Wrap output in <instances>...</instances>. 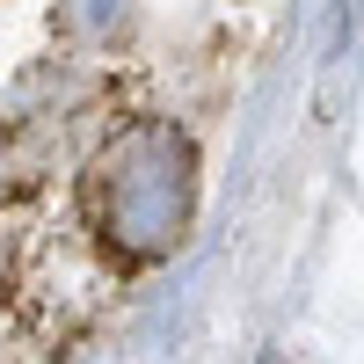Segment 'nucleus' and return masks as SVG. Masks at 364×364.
Masks as SVG:
<instances>
[{
	"instance_id": "1",
	"label": "nucleus",
	"mask_w": 364,
	"mask_h": 364,
	"mask_svg": "<svg viewBox=\"0 0 364 364\" xmlns=\"http://www.w3.org/2000/svg\"><path fill=\"white\" fill-rule=\"evenodd\" d=\"M190 204H197V154L190 139L161 117H139L124 124L95 175H87V211H95V233L109 240L124 262H154L168 255L182 226H190Z\"/></svg>"
},
{
	"instance_id": "2",
	"label": "nucleus",
	"mask_w": 364,
	"mask_h": 364,
	"mask_svg": "<svg viewBox=\"0 0 364 364\" xmlns=\"http://www.w3.org/2000/svg\"><path fill=\"white\" fill-rule=\"evenodd\" d=\"M124 22H132V0H66L58 8V29L80 37V44H117Z\"/></svg>"
}]
</instances>
